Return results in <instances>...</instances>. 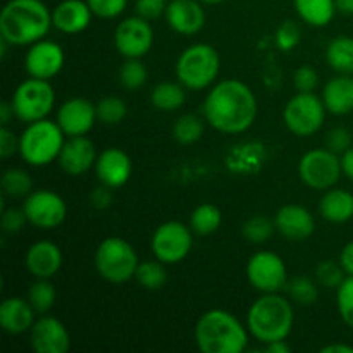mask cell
Wrapping results in <instances>:
<instances>
[{
    "label": "cell",
    "mask_w": 353,
    "mask_h": 353,
    "mask_svg": "<svg viewBox=\"0 0 353 353\" xmlns=\"http://www.w3.org/2000/svg\"><path fill=\"white\" fill-rule=\"evenodd\" d=\"M203 116L207 123L221 133H243L257 117V99L245 83L238 79H224L207 95L203 102Z\"/></svg>",
    "instance_id": "6da1fadb"
},
{
    "label": "cell",
    "mask_w": 353,
    "mask_h": 353,
    "mask_svg": "<svg viewBox=\"0 0 353 353\" xmlns=\"http://www.w3.org/2000/svg\"><path fill=\"white\" fill-rule=\"evenodd\" d=\"M52 12L41 0H9L0 12V34L10 45H33L48 33Z\"/></svg>",
    "instance_id": "7a4b0ae2"
},
{
    "label": "cell",
    "mask_w": 353,
    "mask_h": 353,
    "mask_svg": "<svg viewBox=\"0 0 353 353\" xmlns=\"http://www.w3.org/2000/svg\"><path fill=\"white\" fill-rule=\"evenodd\" d=\"M195 340L202 353H241L247 348L248 334L233 314L212 309L196 323Z\"/></svg>",
    "instance_id": "3957f363"
},
{
    "label": "cell",
    "mask_w": 353,
    "mask_h": 353,
    "mask_svg": "<svg viewBox=\"0 0 353 353\" xmlns=\"http://www.w3.org/2000/svg\"><path fill=\"white\" fill-rule=\"evenodd\" d=\"M293 307L278 293H264L252 303L247 314V326L261 343L286 340L293 327Z\"/></svg>",
    "instance_id": "277c9868"
},
{
    "label": "cell",
    "mask_w": 353,
    "mask_h": 353,
    "mask_svg": "<svg viewBox=\"0 0 353 353\" xmlns=\"http://www.w3.org/2000/svg\"><path fill=\"white\" fill-rule=\"evenodd\" d=\"M64 131L57 123L48 119L28 123L19 137V154L26 164L41 168L59 159L64 145Z\"/></svg>",
    "instance_id": "5b68a950"
},
{
    "label": "cell",
    "mask_w": 353,
    "mask_h": 353,
    "mask_svg": "<svg viewBox=\"0 0 353 353\" xmlns=\"http://www.w3.org/2000/svg\"><path fill=\"white\" fill-rule=\"evenodd\" d=\"M221 69L219 54L207 43H195L183 50L176 62V76L185 88L203 90L216 81Z\"/></svg>",
    "instance_id": "8992f818"
},
{
    "label": "cell",
    "mask_w": 353,
    "mask_h": 353,
    "mask_svg": "<svg viewBox=\"0 0 353 353\" xmlns=\"http://www.w3.org/2000/svg\"><path fill=\"white\" fill-rule=\"evenodd\" d=\"M138 255L131 243L119 236L105 238L95 254V268L105 281L121 285L134 278L138 269Z\"/></svg>",
    "instance_id": "52a82bcc"
},
{
    "label": "cell",
    "mask_w": 353,
    "mask_h": 353,
    "mask_svg": "<svg viewBox=\"0 0 353 353\" xmlns=\"http://www.w3.org/2000/svg\"><path fill=\"white\" fill-rule=\"evenodd\" d=\"M10 103L17 119L23 123H34L45 119L54 109L55 92L48 79L31 76L17 86Z\"/></svg>",
    "instance_id": "ba28073f"
},
{
    "label": "cell",
    "mask_w": 353,
    "mask_h": 353,
    "mask_svg": "<svg viewBox=\"0 0 353 353\" xmlns=\"http://www.w3.org/2000/svg\"><path fill=\"white\" fill-rule=\"evenodd\" d=\"M326 110L323 99L314 93L299 92L285 105L283 121L296 137H312L323 128Z\"/></svg>",
    "instance_id": "9c48e42d"
},
{
    "label": "cell",
    "mask_w": 353,
    "mask_h": 353,
    "mask_svg": "<svg viewBox=\"0 0 353 353\" xmlns=\"http://www.w3.org/2000/svg\"><path fill=\"white\" fill-rule=\"evenodd\" d=\"M341 159L330 148L310 150L300 159L299 174L300 179L312 190H330L340 179Z\"/></svg>",
    "instance_id": "30bf717a"
},
{
    "label": "cell",
    "mask_w": 353,
    "mask_h": 353,
    "mask_svg": "<svg viewBox=\"0 0 353 353\" xmlns=\"http://www.w3.org/2000/svg\"><path fill=\"white\" fill-rule=\"evenodd\" d=\"M192 228L178 221H168L161 224L152 234L150 247L155 259L164 264H178L188 257L193 247Z\"/></svg>",
    "instance_id": "8fae6325"
},
{
    "label": "cell",
    "mask_w": 353,
    "mask_h": 353,
    "mask_svg": "<svg viewBox=\"0 0 353 353\" xmlns=\"http://www.w3.org/2000/svg\"><path fill=\"white\" fill-rule=\"evenodd\" d=\"M247 278L262 293H278L288 283L285 262L278 254L269 250L252 255L247 264Z\"/></svg>",
    "instance_id": "7c38bea8"
},
{
    "label": "cell",
    "mask_w": 353,
    "mask_h": 353,
    "mask_svg": "<svg viewBox=\"0 0 353 353\" xmlns=\"http://www.w3.org/2000/svg\"><path fill=\"white\" fill-rule=\"evenodd\" d=\"M28 223L41 230H52L64 223L68 216V205L64 199L50 190H38L26 196L23 205Z\"/></svg>",
    "instance_id": "4fadbf2b"
},
{
    "label": "cell",
    "mask_w": 353,
    "mask_h": 353,
    "mask_svg": "<svg viewBox=\"0 0 353 353\" xmlns=\"http://www.w3.org/2000/svg\"><path fill=\"white\" fill-rule=\"evenodd\" d=\"M117 52L126 59H141L154 45V30L150 23L140 16L121 21L114 33Z\"/></svg>",
    "instance_id": "5bb4252c"
},
{
    "label": "cell",
    "mask_w": 353,
    "mask_h": 353,
    "mask_svg": "<svg viewBox=\"0 0 353 353\" xmlns=\"http://www.w3.org/2000/svg\"><path fill=\"white\" fill-rule=\"evenodd\" d=\"M64 59V50L61 45L50 40H40L31 45L28 50L24 57V68L33 78L52 79L61 72Z\"/></svg>",
    "instance_id": "9a60e30c"
},
{
    "label": "cell",
    "mask_w": 353,
    "mask_h": 353,
    "mask_svg": "<svg viewBox=\"0 0 353 353\" xmlns=\"http://www.w3.org/2000/svg\"><path fill=\"white\" fill-rule=\"evenodd\" d=\"M97 119V105L88 99L74 97L59 107L57 124L65 137H83L92 130Z\"/></svg>",
    "instance_id": "2e32d148"
},
{
    "label": "cell",
    "mask_w": 353,
    "mask_h": 353,
    "mask_svg": "<svg viewBox=\"0 0 353 353\" xmlns=\"http://www.w3.org/2000/svg\"><path fill=\"white\" fill-rule=\"evenodd\" d=\"M31 347L37 353H65L71 347V336L64 324L52 316H41L30 330Z\"/></svg>",
    "instance_id": "e0dca14e"
},
{
    "label": "cell",
    "mask_w": 353,
    "mask_h": 353,
    "mask_svg": "<svg viewBox=\"0 0 353 353\" xmlns=\"http://www.w3.org/2000/svg\"><path fill=\"white\" fill-rule=\"evenodd\" d=\"M276 231L293 241L307 240L316 230V221L309 209L296 203L283 205L274 217Z\"/></svg>",
    "instance_id": "ac0fdd59"
},
{
    "label": "cell",
    "mask_w": 353,
    "mask_h": 353,
    "mask_svg": "<svg viewBox=\"0 0 353 353\" xmlns=\"http://www.w3.org/2000/svg\"><path fill=\"white\" fill-rule=\"evenodd\" d=\"M97 162V150L92 140L83 137H69L59 154V164L69 176H79L88 171Z\"/></svg>",
    "instance_id": "d6986e66"
},
{
    "label": "cell",
    "mask_w": 353,
    "mask_h": 353,
    "mask_svg": "<svg viewBox=\"0 0 353 353\" xmlns=\"http://www.w3.org/2000/svg\"><path fill=\"white\" fill-rule=\"evenodd\" d=\"M131 171H133V165H131L130 157L121 148H107L97 157V178L109 188L114 190L126 185L128 179L131 178Z\"/></svg>",
    "instance_id": "ffe728a7"
},
{
    "label": "cell",
    "mask_w": 353,
    "mask_h": 353,
    "mask_svg": "<svg viewBox=\"0 0 353 353\" xmlns=\"http://www.w3.org/2000/svg\"><path fill=\"white\" fill-rule=\"evenodd\" d=\"M168 24L181 34H195L205 24V10L200 0H171L165 9Z\"/></svg>",
    "instance_id": "44dd1931"
},
{
    "label": "cell",
    "mask_w": 353,
    "mask_h": 353,
    "mask_svg": "<svg viewBox=\"0 0 353 353\" xmlns=\"http://www.w3.org/2000/svg\"><path fill=\"white\" fill-rule=\"evenodd\" d=\"M62 265V252L48 240L37 241L26 252V269L38 279H50Z\"/></svg>",
    "instance_id": "7402d4cb"
},
{
    "label": "cell",
    "mask_w": 353,
    "mask_h": 353,
    "mask_svg": "<svg viewBox=\"0 0 353 353\" xmlns=\"http://www.w3.org/2000/svg\"><path fill=\"white\" fill-rule=\"evenodd\" d=\"M92 16L93 12L86 0H62L52 12V24L62 33L76 34L90 26Z\"/></svg>",
    "instance_id": "603a6c76"
},
{
    "label": "cell",
    "mask_w": 353,
    "mask_h": 353,
    "mask_svg": "<svg viewBox=\"0 0 353 353\" xmlns=\"http://www.w3.org/2000/svg\"><path fill=\"white\" fill-rule=\"evenodd\" d=\"M34 324V309L28 300L10 296L0 303V326L9 334H23Z\"/></svg>",
    "instance_id": "cb8c5ba5"
},
{
    "label": "cell",
    "mask_w": 353,
    "mask_h": 353,
    "mask_svg": "<svg viewBox=\"0 0 353 353\" xmlns=\"http://www.w3.org/2000/svg\"><path fill=\"white\" fill-rule=\"evenodd\" d=\"M265 148L262 143L250 141L231 148L226 155V165L236 174H254L264 165Z\"/></svg>",
    "instance_id": "d4e9b609"
},
{
    "label": "cell",
    "mask_w": 353,
    "mask_h": 353,
    "mask_svg": "<svg viewBox=\"0 0 353 353\" xmlns=\"http://www.w3.org/2000/svg\"><path fill=\"white\" fill-rule=\"evenodd\" d=\"M323 102L331 114L343 116L353 110V78L352 74H340L330 79L324 86Z\"/></svg>",
    "instance_id": "484cf974"
},
{
    "label": "cell",
    "mask_w": 353,
    "mask_h": 353,
    "mask_svg": "<svg viewBox=\"0 0 353 353\" xmlns=\"http://www.w3.org/2000/svg\"><path fill=\"white\" fill-rule=\"evenodd\" d=\"M319 210L327 223H348L353 217V195L347 190H327L321 199Z\"/></svg>",
    "instance_id": "4316f807"
},
{
    "label": "cell",
    "mask_w": 353,
    "mask_h": 353,
    "mask_svg": "<svg viewBox=\"0 0 353 353\" xmlns=\"http://www.w3.org/2000/svg\"><path fill=\"white\" fill-rule=\"evenodd\" d=\"M300 19L316 28L327 26L336 14V0H293Z\"/></svg>",
    "instance_id": "83f0119b"
},
{
    "label": "cell",
    "mask_w": 353,
    "mask_h": 353,
    "mask_svg": "<svg viewBox=\"0 0 353 353\" xmlns=\"http://www.w3.org/2000/svg\"><path fill=\"white\" fill-rule=\"evenodd\" d=\"M150 102L155 109L164 110V112H172L185 105L186 93L185 86L181 83L162 81L154 86L150 93Z\"/></svg>",
    "instance_id": "f1b7e54d"
},
{
    "label": "cell",
    "mask_w": 353,
    "mask_h": 353,
    "mask_svg": "<svg viewBox=\"0 0 353 353\" xmlns=\"http://www.w3.org/2000/svg\"><path fill=\"white\" fill-rule=\"evenodd\" d=\"M326 61L340 74H353V38L336 37L326 50Z\"/></svg>",
    "instance_id": "f546056e"
},
{
    "label": "cell",
    "mask_w": 353,
    "mask_h": 353,
    "mask_svg": "<svg viewBox=\"0 0 353 353\" xmlns=\"http://www.w3.org/2000/svg\"><path fill=\"white\" fill-rule=\"evenodd\" d=\"M221 223H223V212L214 203H202L193 210L192 217H190V228L193 233L200 234V236L216 233Z\"/></svg>",
    "instance_id": "4dcf8cb0"
},
{
    "label": "cell",
    "mask_w": 353,
    "mask_h": 353,
    "mask_svg": "<svg viewBox=\"0 0 353 353\" xmlns=\"http://www.w3.org/2000/svg\"><path fill=\"white\" fill-rule=\"evenodd\" d=\"M134 278L143 286L145 290H161L168 281V272H165L164 262L157 261H145L138 264Z\"/></svg>",
    "instance_id": "1f68e13d"
},
{
    "label": "cell",
    "mask_w": 353,
    "mask_h": 353,
    "mask_svg": "<svg viewBox=\"0 0 353 353\" xmlns=\"http://www.w3.org/2000/svg\"><path fill=\"white\" fill-rule=\"evenodd\" d=\"M55 299H57V293H55L54 285L48 279H38L37 283L31 285L30 292H28V302L31 303L34 312L41 314V316L54 307Z\"/></svg>",
    "instance_id": "d6a6232c"
},
{
    "label": "cell",
    "mask_w": 353,
    "mask_h": 353,
    "mask_svg": "<svg viewBox=\"0 0 353 353\" xmlns=\"http://www.w3.org/2000/svg\"><path fill=\"white\" fill-rule=\"evenodd\" d=\"M276 230L274 221L269 219L268 216L262 214H255L250 219H247L241 226V234L245 240L252 241V243H264L272 236Z\"/></svg>",
    "instance_id": "836d02e7"
},
{
    "label": "cell",
    "mask_w": 353,
    "mask_h": 353,
    "mask_svg": "<svg viewBox=\"0 0 353 353\" xmlns=\"http://www.w3.org/2000/svg\"><path fill=\"white\" fill-rule=\"evenodd\" d=\"M203 134V123L193 114H185L172 126V137L178 143L192 145L199 141Z\"/></svg>",
    "instance_id": "e575fe53"
},
{
    "label": "cell",
    "mask_w": 353,
    "mask_h": 353,
    "mask_svg": "<svg viewBox=\"0 0 353 353\" xmlns=\"http://www.w3.org/2000/svg\"><path fill=\"white\" fill-rule=\"evenodd\" d=\"M2 190L9 196H28L33 190V179L23 169H7L2 176Z\"/></svg>",
    "instance_id": "d590c367"
},
{
    "label": "cell",
    "mask_w": 353,
    "mask_h": 353,
    "mask_svg": "<svg viewBox=\"0 0 353 353\" xmlns=\"http://www.w3.org/2000/svg\"><path fill=\"white\" fill-rule=\"evenodd\" d=\"M128 114L126 102L119 97H105L97 103V117L103 124H119Z\"/></svg>",
    "instance_id": "8d00e7d4"
},
{
    "label": "cell",
    "mask_w": 353,
    "mask_h": 353,
    "mask_svg": "<svg viewBox=\"0 0 353 353\" xmlns=\"http://www.w3.org/2000/svg\"><path fill=\"white\" fill-rule=\"evenodd\" d=\"M148 71L140 59H128L119 69V81L124 88L138 90L147 83Z\"/></svg>",
    "instance_id": "74e56055"
},
{
    "label": "cell",
    "mask_w": 353,
    "mask_h": 353,
    "mask_svg": "<svg viewBox=\"0 0 353 353\" xmlns=\"http://www.w3.org/2000/svg\"><path fill=\"white\" fill-rule=\"evenodd\" d=\"M288 293L292 300H295L300 305H312V303L317 302V296H319L317 283L307 278V276L293 278L288 285Z\"/></svg>",
    "instance_id": "f35d334b"
},
{
    "label": "cell",
    "mask_w": 353,
    "mask_h": 353,
    "mask_svg": "<svg viewBox=\"0 0 353 353\" xmlns=\"http://www.w3.org/2000/svg\"><path fill=\"white\" fill-rule=\"evenodd\" d=\"M345 269L343 265L333 261L321 262L316 268V279L324 288H340L341 283L345 281Z\"/></svg>",
    "instance_id": "ab89813d"
},
{
    "label": "cell",
    "mask_w": 353,
    "mask_h": 353,
    "mask_svg": "<svg viewBox=\"0 0 353 353\" xmlns=\"http://www.w3.org/2000/svg\"><path fill=\"white\" fill-rule=\"evenodd\" d=\"M336 303L341 319L345 321V324L353 327V276L345 278V281L338 288Z\"/></svg>",
    "instance_id": "60d3db41"
},
{
    "label": "cell",
    "mask_w": 353,
    "mask_h": 353,
    "mask_svg": "<svg viewBox=\"0 0 353 353\" xmlns=\"http://www.w3.org/2000/svg\"><path fill=\"white\" fill-rule=\"evenodd\" d=\"M86 2H88L93 16L102 17V19H112L124 12L128 0H86Z\"/></svg>",
    "instance_id": "b9f144b4"
},
{
    "label": "cell",
    "mask_w": 353,
    "mask_h": 353,
    "mask_svg": "<svg viewBox=\"0 0 353 353\" xmlns=\"http://www.w3.org/2000/svg\"><path fill=\"white\" fill-rule=\"evenodd\" d=\"M276 43L281 50H292L300 43V28L293 21H285L276 31Z\"/></svg>",
    "instance_id": "7bdbcfd3"
},
{
    "label": "cell",
    "mask_w": 353,
    "mask_h": 353,
    "mask_svg": "<svg viewBox=\"0 0 353 353\" xmlns=\"http://www.w3.org/2000/svg\"><path fill=\"white\" fill-rule=\"evenodd\" d=\"M293 83H295V88L299 92L303 93H314V90L319 85V74L314 68H309V65H302L295 71V76H293Z\"/></svg>",
    "instance_id": "ee69618b"
},
{
    "label": "cell",
    "mask_w": 353,
    "mask_h": 353,
    "mask_svg": "<svg viewBox=\"0 0 353 353\" xmlns=\"http://www.w3.org/2000/svg\"><path fill=\"white\" fill-rule=\"evenodd\" d=\"M326 147L334 154H345L352 147V134L347 128H334L327 133Z\"/></svg>",
    "instance_id": "f6af8a7d"
},
{
    "label": "cell",
    "mask_w": 353,
    "mask_h": 353,
    "mask_svg": "<svg viewBox=\"0 0 353 353\" xmlns=\"http://www.w3.org/2000/svg\"><path fill=\"white\" fill-rule=\"evenodd\" d=\"M134 9H137V16L152 21L165 14L168 3H165V0H137Z\"/></svg>",
    "instance_id": "bcb514c9"
},
{
    "label": "cell",
    "mask_w": 353,
    "mask_h": 353,
    "mask_svg": "<svg viewBox=\"0 0 353 353\" xmlns=\"http://www.w3.org/2000/svg\"><path fill=\"white\" fill-rule=\"evenodd\" d=\"M28 223V217L23 209H7L2 212V230L7 234L19 233Z\"/></svg>",
    "instance_id": "7dc6e473"
},
{
    "label": "cell",
    "mask_w": 353,
    "mask_h": 353,
    "mask_svg": "<svg viewBox=\"0 0 353 353\" xmlns=\"http://www.w3.org/2000/svg\"><path fill=\"white\" fill-rule=\"evenodd\" d=\"M17 150H19V140L16 138V134L7 126L0 128V155L3 159H9Z\"/></svg>",
    "instance_id": "c3c4849f"
},
{
    "label": "cell",
    "mask_w": 353,
    "mask_h": 353,
    "mask_svg": "<svg viewBox=\"0 0 353 353\" xmlns=\"http://www.w3.org/2000/svg\"><path fill=\"white\" fill-rule=\"evenodd\" d=\"M110 190L109 186L102 185V188H97L95 192L92 193L90 200H92V205L97 207V209H105L112 203V195H110Z\"/></svg>",
    "instance_id": "681fc988"
},
{
    "label": "cell",
    "mask_w": 353,
    "mask_h": 353,
    "mask_svg": "<svg viewBox=\"0 0 353 353\" xmlns=\"http://www.w3.org/2000/svg\"><path fill=\"white\" fill-rule=\"evenodd\" d=\"M340 264L343 265L345 272H347L348 276H353V240L348 241L343 247V250H341Z\"/></svg>",
    "instance_id": "f907efd6"
},
{
    "label": "cell",
    "mask_w": 353,
    "mask_h": 353,
    "mask_svg": "<svg viewBox=\"0 0 353 353\" xmlns=\"http://www.w3.org/2000/svg\"><path fill=\"white\" fill-rule=\"evenodd\" d=\"M341 169H343V174L353 181V147L348 148L341 157Z\"/></svg>",
    "instance_id": "816d5d0a"
},
{
    "label": "cell",
    "mask_w": 353,
    "mask_h": 353,
    "mask_svg": "<svg viewBox=\"0 0 353 353\" xmlns=\"http://www.w3.org/2000/svg\"><path fill=\"white\" fill-rule=\"evenodd\" d=\"M265 350L269 353H290L292 352V347H290L285 340H279L265 345Z\"/></svg>",
    "instance_id": "f5cc1de1"
},
{
    "label": "cell",
    "mask_w": 353,
    "mask_h": 353,
    "mask_svg": "<svg viewBox=\"0 0 353 353\" xmlns=\"http://www.w3.org/2000/svg\"><path fill=\"white\" fill-rule=\"evenodd\" d=\"M12 116H14L12 103L2 102V105H0V123H2V126H7Z\"/></svg>",
    "instance_id": "db71d44e"
},
{
    "label": "cell",
    "mask_w": 353,
    "mask_h": 353,
    "mask_svg": "<svg viewBox=\"0 0 353 353\" xmlns=\"http://www.w3.org/2000/svg\"><path fill=\"white\" fill-rule=\"evenodd\" d=\"M321 353H353V347L343 343H333L321 348Z\"/></svg>",
    "instance_id": "11a10c76"
},
{
    "label": "cell",
    "mask_w": 353,
    "mask_h": 353,
    "mask_svg": "<svg viewBox=\"0 0 353 353\" xmlns=\"http://www.w3.org/2000/svg\"><path fill=\"white\" fill-rule=\"evenodd\" d=\"M336 10H340L341 14H353V0H336Z\"/></svg>",
    "instance_id": "9f6ffc18"
},
{
    "label": "cell",
    "mask_w": 353,
    "mask_h": 353,
    "mask_svg": "<svg viewBox=\"0 0 353 353\" xmlns=\"http://www.w3.org/2000/svg\"><path fill=\"white\" fill-rule=\"evenodd\" d=\"M202 3H207V6H216V3L224 2V0H200Z\"/></svg>",
    "instance_id": "6f0895ef"
}]
</instances>
